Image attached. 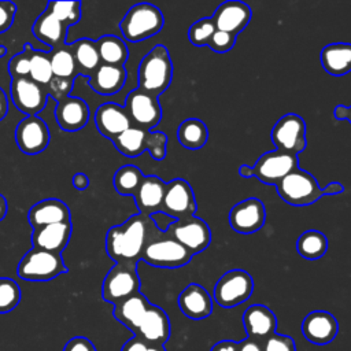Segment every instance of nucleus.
I'll use <instances>...</instances> for the list:
<instances>
[{"label":"nucleus","instance_id":"nucleus-31","mask_svg":"<svg viewBox=\"0 0 351 351\" xmlns=\"http://www.w3.org/2000/svg\"><path fill=\"white\" fill-rule=\"evenodd\" d=\"M99 52L100 62L103 64L123 66L129 56V49L123 40L117 36L107 34L95 41Z\"/></svg>","mask_w":351,"mask_h":351},{"label":"nucleus","instance_id":"nucleus-6","mask_svg":"<svg viewBox=\"0 0 351 351\" xmlns=\"http://www.w3.org/2000/svg\"><path fill=\"white\" fill-rule=\"evenodd\" d=\"M280 197L291 206H308L324 196L314 176L300 167L291 171L276 184Z\"/></svg>","mask_w":351,"mask_h":351},{"label":"nucleus","instance_id":"nucleus-28","mask_svg":"<svg viewBox=\"0 0 351 351\" xmlns=\"http://www.w3.org/2000/svg\"><path fill=\"white\" fill-rule=\"evenodd\" d=\"M126 69L123 66L103 64L90 74L89 85L100 95H114L122 89L126 81Z\"/></svg>","mask_w":351,"mask_h":351},{"label":"nucleus","instance_id":"nucleus-8","mask_svg":"<svg viewBox=\"0 0 351 351\" xmlns=\"http://www.w3.org/2000/svg\"><path fill=\"white\" fill-rule=\"evenodd\" d=\"M254 291L251 274L241 269H233L221 276L214 287L215 302L225 308L236 307L250 299Z\"/></svg>","mask_w":351,"mask_h":351},{"label":"nucleus","instance_id":"nucleus-56","mask_svg":"<svg viewBox=\"0 0 351 351\" xmlns=\"http://www.w3.org/2000/svg\"><path fill=\"white\" fill-rule=\"evenodd\" d=\"M239 174L243 177V178H250V177H254L252 174V167L247 166V165H241L239 167Z\"/></svg>","mask_w":351,"mask_h":351},{"label":"nucleus","instance_id":"nucleus-34","mask_svg":"<svg viewBox=\"0 0 351 351\" xmlns=\"http://www.w3.org/2000/svg\"><path fill=\"white\" fill-rule=\"evenodd\" d=\"M296 250L300 256L314 261L324 256L328 251V239L315 229L304 230L296 241Z\"/></svg>","mask_w":351,"mask_h":351},{"label":"nucleus","instance_id":"nucleus-5","mask_svg":"<svg viewBox=\"0 0 351 351\" xmlns=\"http://www.w3.org/2000/svg\"><path fill=\"white\" fill-rule=\"evenodd\" d=\"M67 267L59 252L32 248L21 259L16 273L26 281H49L66 273Z\"/></svg>","mask_w":351,"mask_h":351},{"label":"nucleus","instance_id":"nucleus-25","mask_svg":"<svg viewBox=\"0 0 351 351\" xmlns=\"http://www.w3.org/2000/svg\"><path fill=\"white\" fill-rule=\"evenodd\" d=\"M27 221L34 229L70 221L69 206L59 199H44L30 207L27 213Z\"/></svg>","mask_w":351,"mask_h":351},{"label":"nucleus","instance_id":"nucleus-58","mask_svg":"<svg viewBox=\"0 0 351 351\" xmlns=\"http://www.w3.org/2000/svg\"><path fill=\"white\" fill-rule=\"evenodd\" d=\"M5 55H7V48L4 45H0V58H3Z\"/></svg>","mask_w":351,"mask_h":351},{"label":"nucleus","instance_id":"nucleus-10","mask_svg":"<svg viewBox=\"0 0 351 351\" xmlns=\"http://www.w3.org/2000/svg\"><path fill=\"white\" fill-rule=\"evenodd\" d=\"M165 232L182 244L193 255L206 250L211 241V232L206 221L196 215L177 219L170 223Z\"/></svg>","mask_w":351,"mask_h":351},{"label":"nucleus","instance_id":"nucleus-20","mask_svg":"<svg viewBox=\"0 0 351 351\" xmlns=\"http://www.w3.org/2000/svg\"><path fill=\"white\" fill-rule=\"evenodd\" d=\"M243 326L247 337L262 344L276 333L277 318L269 307L263 304H252L243 314Z\"/></svg>","mask_w":351,"mask_h":351},{"label":"nucleus","instance_id":"nucleus-44","mask_svg":"<svg viewBox=\"0 0 351 351\" xmlns=\"http://www.w3.org/2000/svg\"><path fill=\"white\" fill-rule=\"evenodd\" d=\"M263 351H296L295 340L289 336L273 333L262 343Z\"/></svg>","mask_w":351,"mask_h":351},{"label":"nucleus","instance_id":"nucleus-47","mask_svg":"<svg viewBox=\"0 0 351 351\" xmlns=\"http://www.w3.org/2000/svg\"><path fill=\"white\" fill-rule=\"evenodd\" d=\"M15 14L16 5L12 1H0V34L12 26Z\"/></svg>","mask_w":351,"mask_h":351},{"label":"nucleus","instance_id":"nucleus-39","mask_svg":"<svg viewBox=\"0 0 351 351\" xmlns=\"http://www.w3.org/2000/svg\"><path fill=\"white\" fill-rule=\"evenodd\" d=\"M47 10L67 27L78 23L81 19L80 1H49Z\"/></svg>","mask_w":351,"mask_h":351},{"label":"nucleus","instance_id":"nucleus-43","mask_svg":"<svg viewBox=\"0 0 351 351\" xmlns=\"http://www.w3.org/2000/svg\"><path fill=\"white\" fill-rule=\"evenodd\" d=\"M167 136L163 132H149L147 137V149L155 160H162L166 156Z\"/></svg>","mask_w":351,"mask_h":351},{"label":"nucleus","instance_id":"nucleus-7","mask_svg":"<svg viewBox=\"0 0 351 351\" xmlns=\"http://www.w3.org/2000/svg\"><path fill=\"white\" fill-rule=\"evenodd\" d=\"M137 292H140V278L134 263H115L103 280L101 296L114 306Z\"/></svg>","mask_w":351,"mask_h":351},{"label":"nucleus","instance_id":"nucleus-26","mask_svg":"<svg viewBox=\"0 0 351 351\" xmlns=\"http://www.w3.org/2000/svg\"><path fill=\"white\" fill-rule=\"evenodd\" d=\"M71 221L47 225L34 229L32 233L33 248H40L51 252H62L69 244L71 236Z\"/></svg>","mask_w":351,"mask_h":351},{"label":"nucleus","instance_id":"nucleus-50","mask_svg":"<svg viewBox=\"0 0 351 351\" xmlns=\"http://www.w3.org/2000/svg\"><path fill=\"white\" fill-rule=\"evenodd\" d=\"M237 351H263V348L261 343L250 337H245L237 343Z\"/></svg>","mask_w":351,"mask_h":351},{"label":"nucleus","instance_id":"nucleus-1","mask_svg":"<svg viewBox=\"0 0 351 351\" xmlns=\"http://www.w3.org/2000/svg\"><path fill=\"white\" fill-rule=\"evenodd\" d=\"M158 229L152 217L140 213L132 215L123 223L108 229L106 234L107 255L117 263L137 265L147 241Z\"/></svg>","mask_w":351,"mask_h":351},{"label":"nucleus","instance_id":"nucleus-57","mask_svg":"<svg viewBox=\"0 0 351 351\" xmlns=\"http://www.w3.org/2000/svg\"><path fill=\"white\" fill-rule=\"evenodd\" d=\"M5 214H7V200H5V197L0 193V221L4 219Z\"/></svg>","mask_w":351,"mask_h":351},{"label":"nucleus","instance_id":"nucleus-37","mask_svg":"<svg viewBox=\"0 0 351 351\" xmlns=\"http://www.w3.org/2000/svg\"><path fill=\"white\" fill-rule=\"evenodd\" d=\"M143 178L144 174L138 167L133 165H125L119 167L114 174V188L119 195L133 196L138 189Z\"/></svg>","mask_w":351,"mask_h":351},{"label":"nucleus","instance_id":"nucleus-32","mask_svg":"<svg viewBox=\"0 0 351 351\" xmlns=\"http://www.w3.org/2000/svg\"><path fill=\"white\" fill-rule=\"evenodd\" d=\"M149 130H144L132 125L119 136H117L112 143L115 148L125 156L136 158L147 149V137Z\"/></svg>","mask_w":351,"mask_h":351},{"label":"nucleus","instance_id":"nucleus-12","mask_svg":"<svg viewBox=\"0 0 351 351\" xmlns=\"http://www.w3.org/2000/svg\"><path fill=\"white\" fill-rule=\"evenodd\" d=\"M299 167L298 155L274 149L263 154L252 166V174L263 184L276 185Z\"/></svg>","mask_w":351,"mask_h":351},{"label":"nucleus","instance_id":"nucleus-46","mask_svg":"<svg viewBox=\"0 0 351 351\" xmlns=\"http://www.w3.org/2000/svg\"><path fill=\"white\" fill-rule=\"evenodd\" d=\"M73 82L74 81L53 77L51 80V82L45 86V89L48 92V96H52L56 101H60L64 97L70 96V92H71V88H73Z\"/></svg>","mask_w":351,"mask_h":351},{"label":"nucleus","instance_id":"nucleus-4","mask_svg":"<svg viewBox=\"0 0 351 351\" xmlns=\"http://www.w3.org/2000/svg\"><path fill=\"white\" fill-rule=\"evenodd\" d=\"M163 25V14L156 5L140 3L126 12L119 23V29L128 41L137 43L158 34Z\"/></svg>","mask_w":351,"mask_h":351},{"label":"nucleus","instance_id":"nucleus-13","mask_svg":"<svg viewBox=\"0 0 351 351\" xmlns=\"http://www.w3.org/2000/svg\"><path fill=\"white\" fill-rule=\"evenodd\" d=\"M125 110L132 125L144 130H151L155 128L162 118V107L158 97L145 93L138 88L128 95Z\"/></svg>","mask_w":351,"mask_h":351},{"label":"nucleus","instance_id":"nucleus-45","mask_svg":"<svg viewBox=\"0 0 351 351\" xmlns=\"http://www.w3.org/2000/svg\"><path fill=\"white\" fill-rule=\"evenodd\" d=\"M236 37L232 33L228 32H222V30H215L214 34L211 36L207 47H210L214 52L218 53H225L228 51H230L236 43Z\"/></svg>","mask_w":351,"mask_h":351},{"label":"nucleus","instance_id":"nucleus-55","mask_svg":"<svg viewBox=\"0 0 351 351\" xmlns=\"http://www.w3.org/2000/svg\"><path fill=\"white\" fill-rule=\"evenodd\" d=\"M7 112H8V97L5 92L0 88V121L4 119Z\"/></svg>","mask_w":351,"mask_h":351},{"label":"nucleus","instance_id":"nucleus-22","mask_svg":"<svg viewBox=\"0 0 351 351\" xmlns=\"http://www.w3.org/2000/svg\"><path fill=\"white\" fill-rule=\"evenodd\" d=\"M55 118L60 129L66 132H77L89 121V106L81 97L67 96L58 101Z\"/></svg>","mask_w":351,"mask_h":351},{"label":"nucleus","instance_id":"nucleus-38","mask_svg":"<svg viewBox=\"0 0 351 351\" xmlns=\"http://www.w3.org/2000/svg\"><path fill=\"white\" fill-rule=\"evenodd\" d=\"M29 78L41 86H47L51 82V80L53 78V74L51 67L49 52L33 49L32 58H30Z\"/></svg>","mask_w":351,"mask_h":351},{"label":"nucleus","instance_id":"nucleus-48","mask_svg":"<svg viewBox=\"0 0 351 351\" xmlns=\"http://www.w3.org/2000/svg\"><path fill=\"white\" fill-rule=\"evenodd\" d=\"M121 351H166V348H165V346L149 344V343L133 336L132 339L125 341Z\"/></svg>","mask_w":351,"mask_h":351},{"label":"nucleus","instance_id":"nucleus-24","mask_svg":"<svg viewBox=\"0 0 351 351\" xmlns=\"http://www.w3.org/2000/svg\"><path fill=\"white\" fill-rule=\"evenodd\" d=\"M166 191V182L156 176H144L138 189L133 195L136 206L140 214L154 215L162 211L163 197Z\"/></svg>","mask_w":351,"mask_h":351},{"label":"nucleus","instance_id":"nucleus-35","mask_svg":"<svg viewBox=\"0 0 351 351\" xmlns=\"http://www.w3.org/2000/svg\"><path fill=\"white\" fill-rule=\"evenodd\" d=\"M149 304L151 303L148 302V299L141 292H137L133 296L115 304L112 314L117 321H119L123 326L129 329L133 325V322L138 318V315L144 313Z\"/></svg>","mask_w":351,"mask_h":351},{"label":"nucleus","instance_id":"nucleus-16","mask_svg":"<svg viewBox=\"0 0 351 351\" xmlns=\"http://www.w3.org/2000/svg\"><path fill=\"white\" fill-rule=\"evenodd\" d=\"M18 148L26 155H37L49 144V130L47 123L37 115L23 118L15 129Z\"/></svg>","mask_w":351,"mask_h":351},{"label":"nucleus","instance_id":"nucleus-21","mask_svg":"<svg viewBox=\"0 0 351 351\" xmlns=\"http://www.w3.org/2000/svg\"><path fill=\"white\" fill-rule=\"evenodd\" d=\"M95 125L100 134L114 140L122 132L132 126L130 118L125 110L115 103H104L95 112Z\"/></svg>","mask_w":351,"mask_h":351},{"label":"nucleus","instance_id":"nucleus-14","mask_svg":"<svg viewBox=\"0 0 351 351\" xmlns=\"http://www.w3.org/2000/svg\"><path fill=\"white\" fill-rule=\"evenodd\" d=\"M197 208L195 193L188 181L176 178L166 184L162 213L171 218L182 219L195 215Z\"/></svg>","mask_w":351,"mask_h":351},{"label":"nucleus","instance_id":"nucleus-53","mask_svg":"<svg viewBox=\"0 0 351 351\" xmlns=\"http://www.w3.org/2000/svg\"><path fill=\"white\" fill-rule=\"evenodd\" d=\"M89 185V178L84 173H75L73 177V186L75 189H85Z\"/></svg>","mask_w":351,"mask_h":351},{"label":"nucleus","instance_id":"nucleus-29","mask_svg":"<svg viewBox=\"0 0 351 351\" xmlns=\"http://www.w3.org/2000/svg\"><path fill=\"white\" fill-rule=\"evenodd\" d=\"M319 60L324 70L330 75H344L351 71V44L332 43L322 48Z\"/></svg>","mask_w":351,"mask_h":351},{"label":"nucleus","instance_id":"nucleus-23","mask_svg":"<svg viewBox=\"0 0 351 351\" xmlns=\"http://www.w3.org/2000/svg\"><path fill=\"white\" fill-rule=\"evenodd\" d=\"M181 313L191 319H204L213 311V299L199 284L186 285L177 299Z\"/></svg>","mask_w":351,"mask_h":351},{"label":"nucleus","instance_id":"nucleus-11","mask_svg":"<svg viewBox=\"0 0 351 351\" xmlns=\"http://www.w3.org/2000/svg\"><path fill=\"white\" fill-rule=\"evenodd\" d=\"M271 141L276 149L298 155L307 145L304 119L298 114H285L273 126Z\"/></svg>","mask_w":351,"mask_h":351},{"label":"nucleus","instance_id":"nucleus-15","mask_svg":"<svg viewBox=\"0 0 351 351\" xmlns=\"http://www.w3.org/2000/svg\"><path fill=\"white\" fill-rule=\"evenodd\" d=\"M11 100L18 111L30 115H37L47 104L48 92L45 86H41L27 78L11 80Z\"/></svg>","mask_w":351,"mask_h":351},{"label":"nucleus","instance_id":"nucleus-30","mask_svg":"<svg viewBox=\"0 0 351 351\" xmlns=\"http://www.w3.org/2000/svg\"><path fill=\"white\" fill-rule=\"evenodd\" d=\"M70 49L74 56L78 74L90 77V74L100 66V58L95 41L89 38H80L70 44Z\"/></svg>","mask_w":351,"mask_h":351},{"label":"nucleus","instance_id":"nucleus-40","mask_svg":"<svg viewBox=\"0 0 351 351\" xmlns=\"http://www.w3.org/2000/svg\"><path fill=\"white\" fill-rule=\"evenodd\" d=\"M21 302V288L12 278L0 277V314L12 311Z\"/></svg>","mask_w":351,"mask_h":351},{"label":"nucleus","instance_id":"nucleus-17","mask_svg":"<svg viewBox=\"0 0 351 351\" xmlns=\"http://www.w3.org/2000/svg\"><path fill=\"white\" fill-rule=\"evenodd\" d=\"M266 219L263 203L256 197H248L234 204L229 213V223L232 229L241 234L258 232Z\"/></svg>","mask_w":351,"mask_h":351},{"label":"nucleus","instance_id":"nucleus-18","mask_svg":"<svg viewBox=\"0 0 351 351\" xmlns=\"http://www.w3.org/2000/svg\"><path fill=\"white\" fill-rule=\"evenodd\" d=\"M300 328L306 340L313 344L325 346L337 336L339 322L329 311L315 310L304 317Z\"/></svg>","mask_w":351,"mask_h":351},{"label":"nucleus","instance_id":"nucleus-33","mask_svg":"<svg viewBox=\"0 0 351 351\" xmlns=\"http://www.w3.org/2000/svg\"><path fill=\"white\" fill-rule=\"evenodd\" d=\"M177 138L182 147L188 149H199L204 147L208 140V129L203 121L188 118L180 123Z\"/></svg>","mask_w":351,"mask_h":351},{"label":"nucleus","instance_id":"nucleus-2","mask_svg":"<svg viewBox=\"0 0 351 351\" xmlns=\"http://www.w3.org/2000/svg\"><path fill=\"white\" fill-rule=\"evenodd\" d=\"M173 62L165 45L154 47L140 62L138 89L155 97L162 95L171 84Z\"/></svg>","mask_w":351,"mask_h":351},{"label":"nucleus","instance_id":"nucleus-52","mask_svg":"<svg viewBox=\"0 0 351 351\" xmlns=\"http://www.w3.org/2000/svg\"><path fill=\"white\" fill-rule=\"evenodd\" d=\"M333 115L337 119H347L351 123V106L346 107L343 104H339L333 110Z\"/></svg>","mask_w":351,"mask_h":351},{"label":"nucleus","instance_id":"nucleus-19","mask_svg":"<svg viewBox=\"0 0 351 351\" xmlns=\"http://www.w3.org/2000/svg\"><path fill=\"white\" fill-rule=\"evenodd\" d=\"M252 11L243 1L230 0L219 4L211 16L217 30L228 32L237 36L251 21Z\"/></svg>","mask_w":351,"mask_h":351},{"label":"nucleus","instance_id":"nucleus-3","mask_svg":"<svg viewBox=\"0 0 351 351\" xmlns=\"http://www.w3.org/2000/svg\"><path fill=\"white\" fill-rule=\"evenodd\" d=\"M192 256L193 254L191 251L160 229L149 237L141 254L144 262L165 269L182 267L192 259Z\"/></svg>","mask_w":351,"mask_h":351},{"label":"nucleus","instance_id":"nucleus-54","mask_svg":"<svg viewBox=\"0 0 351 351\" xmlns=\"http://www.w3.org/2000/svg\"><path fill=\"white\" fill-rule=\"evenodd\" d=\"M344 191V186L340 182H329L325 188H322L324 195H339Z\"/></svg>","mask_w":351,"mask_h":351},{"label":"nucleus","instance_id":"nucleus-42","mask_svg":"<svg viewBox=\"0 0 351 351\" xmlns=\"http://www.w3.org/2000/svg\"><path fill=\"white\" fill-rule=\"evenodd\" d=\"M33 48L29 43L25 44L22 52L16 53L8 63V73L11 80L15 78H27L30 73V58H32Z\"/></svg>","mask_w":351,"mask_h":351},{"label":"nucleus","instance_id":"nucleus-27","mask_svg":"<svg viewBox=\"0 0 351 351\" xmlns=\"http://www.w3.org/2000/svg\"><path fill=\"white\" fill-rule=\"evenodd\" d=\"M67 26H64L59 19H56L48 10L44 11L33 23L34 36L44 44H47L51 51L59 49L66 45Z\"/></svg>","mask_w":351,"mask_h":351},{"label":"nucleus","instance_id":"nucleus-51","mask_svg":"<svg viewBox=\"0 0 351 351\" xmlns=\"http://www.w3.org/2000/svg\"><path fill=\"white\" fill-rule=\"evenodd\" d=\"M210 351H237V343L233 340H221L215 343Z\"/></svg>","mask_w":351,"mask_h":351},{"label":"nucleus","instance_id":"nucleus-41","mask_svg":"<svg viewBox=\"0 0 351 351\" xmlns=\"http://www.w3.org/2000/svg\"><path fill=\"white\" fill-rule=\"evenodd\" d=\"M215 30L217 27L213 18H202L188 29V40L195 47L207 45Z\"/></svg>","mask_w":351,"mask_h":351},{"label":"nucleus","instance_id":"nucleus-36","mask_svg":"<svg viewBox=\"0 0 351 351\" xmlns=\"http://www.w3.org/2000/svg\"><path fill=\"white\" fill-rule=\"evenodd\" d=\"M52 74L56 78L74 81V77L78 74L74 56L71 53L70 45H64L59 49H53L49 52Z\"/></svg>","mask_w":351,"mask_h":351},{"label":"nucleus","instance_id":"nucleus-49","mask_svg":"<svg viewBox=\"0 0 351 351\" xmlns=\"http://www.w3.org/2000/svg\"><path fill=\"white\" fill-rule=\"evenodd\" d=\"M62 351H97V350L88 337L75 336L64 344Z\"/></svg>","mask_w":351,"mask_h":351},{"label":"nucleus","instance_id":"nucleus-9","mask_svg":"<svg viewBox=\"0 0 351 351\" xmlns=\"http://www.w3.org/2000/svg\"><path fill=\"white\" fill-rule=\"evenodd\" d=\"M129 330L149 344L165 346L171 333L170 319L166 311L155 304H149L144 313L138 315L134 324L129 328Z\"/></svg>","mask_w":351,"mask_h":351}]
</instances>
